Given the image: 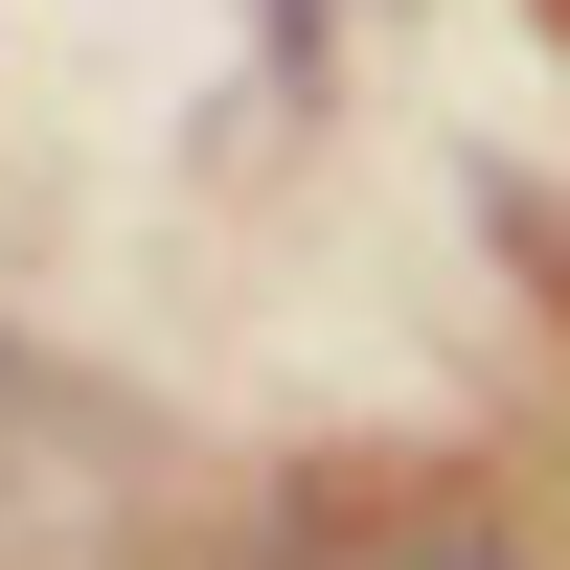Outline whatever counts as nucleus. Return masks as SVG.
Here are the masks:
<instances>
[{
	"mask_svg": "<svg viewBox=\"0 0 570 570\" xmlns=\"http://www.w3.org/2000/svg\"><path fill=\"white\" fill-rule=\"evenodd\" d=\"M137 525H160V434L91 365L0 343V570H137Z\"/></svg>",
	"mask_w": 570,
	"mask_h": 570,
	"instance_id": "f257e3e1",
	"label": "nucleus"
},
{
	"mask_svg": "<svg viewBox=\"0 0 570 570\" xmlns=\"http://www.w3.org/2000/svg\"><path fill=\"white\" fill-rule=\"evenodd\" d=\"M365 570H525V548H480V525H411V548H365Z\"/></svg>",
	"mask_w": 570,
	"mask_h": 570,
	"instance_id": "f03ea898",
	"label": "nucleus"
},
{
	"mask_svg": "<svg viewBox=\"0 0 570 570\" xmlns=\"http://www.w3.org/2000/svg\"><path fill=\"white\" fill-rule=\"evenodd\" d=\"M274 46H320V0H274Z\"/></svg>",
	"mask_w": 570,
	"mask_h": 570,
	"instance_id": "7ed1b4c3",
	"label": "nucleus"
}]
</instances>
